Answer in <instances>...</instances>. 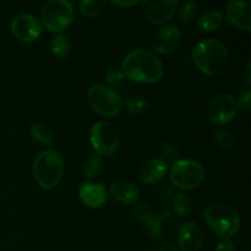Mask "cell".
Segmentation results:
<instances>
[{"mask_svg":"<svg viewBox=\"0 0 251 251\" xmlns=\"http://www.w3.org/2000/svg\"><path fill=\"white\" fill-rule=\"evenodd\" d=\"M32 171L41 188L46 190L54 189L60 183L64 173L63 157L54 150L41 152L34 158Z\"/></svg>","mask_w":251,"mask_h":251,"instance_id":"obj_4","label":"cell"},{"mask_svg":"<svg viewBox=\"0 0 251 251\" xmlns=\"http://www.w3.org/2000/svg\"><path fill=\"white\" fill-rule=\"evenodd\" d=\"M124 74L120 69L110 68L109 70L105 73V82L109 86H119L122 85L124 81Z\"/></svg>","mask_w":251,"mask_h":251,"instance_id":"obj_28","label":"cell"},{"mask_svg":"<svg viewBox=\"0 0 251 251\" xmlns=\"http://www.w3.org/2000/svg\"><path fill=\"white\" fill-rule=\"evenodd\" d=\"M203 218L211 229L220 238L228 240L240 229V216L238 211L227 203H211L203 211Z\"/></svg>","mask_w":251,"mask_h":251,"instance_id":"obj_3","label":"cell"},{"mask_svg":"<svg viewBox=\"0 0 251 251\" xmlns=\"http://www.w3.org/2000/svg\"><path fill=\"white\" fill-rule=\"evenodd\" d=\"M90 141L98 156H110L119 147L120 135L114 124L102 120L96 123L91 129Z\"/></svg>","mask_w":251,"mask_h":251,"instance_id":"obj_8","label":"cell"},{"mask_svg":"<svg viewBox=\"0 0 251 251\" xmlns=\"http://www.w3.org/2000/svg\"><path fill=\"white\" fill-rule=\"evenodd\" d=\"M225 22V15L222 11L217 9L207 10L202 12L198 19V28L202 32H213L220 28Z\"/></svg>","mask_w":251,"mask_h":251,"instance_id":"obj_18","label":"cell"},{"mask_svg":"<svg viewBox=\"0 0 251 251\" xmlns=\"http://www.w3.org/2000/svg\"><path fill=\"white\" fill-rule=\"evenodd\" d=\"M173 210L180 218H186L191 211V201L184 193H179L173 199Z\"/></svg>","mask_w":251,"mask_h":251,"instance_id":"obj_24","label":"cell"},{"mask_svg":"<svg viewBox=\"0 0 251 251\" xmlns=\"http://www.w3.org/2000/svg\"><path fill=\"white\" fill-rule=\"evenodd\" d=\"M250 71H251V63L247 64L245 66V81H247L248 86H251V76H250Z\"/></svg>","mask_w":251,"mask_h":251,"instance_id":"obj_33","label":"cell"},{"mask_svg":"<svg viewBox=\"0 0 251 251\" xmlns=\"http://www.w3.org/2000/svg\"><path fill=\"white\" fill-rule=\"evenodd\" d=\"M198 7L199 5L196 1L184 2V4L180 6V9H179L178 21L183 25L189 24V22L195 17L196 11H198Z\"/></svg>","mask_w":251,"mask_h":251,"instance_id":"obj_26","label":"cell"},{"mask_svg":"<svg viewBox=\"0 0 251 251\" xmlns=\"http://www.w3.org/2000/svg\"><path fill=\"white\" fill-rule=\"evenodd\" d=\"M10 27L15 38L25 43L37 41L42 34V24L32 14L17 15L11 21Z\"/></svg>","mask_w":251,"mask_h":251,"instance_id":"obj_10","label":"cell"},{"mask_svg":"<svg viewBox=\"0 0 251 251\" xmlns=\"http://www.w3.org/2000/svg\"><path fill=\"white\" fill-rule=\"evenodd\" d=\"M203 244V232L195 222H186L178 230L179 251H200Z\"/></svg>","mask_w":251,"mask_h":251,"instance_id":"obj_13","label":"cell"},{"mask_svg":"<svg viewBox=\"0 0 251 251\" xmlns=\"http://www.w3.org/2000/svg\"><path fill=\"white\" fill-rule=\"evenodd\" d=\"M237 100L228 93L217 95L208 104V117L216 125H227L235 119L238 114Z\"/></svg>","mask_w":251,"mask_h":251,"instance_id":"obj_9","label":"cell"},{"mask_svg":"<svg viewBox=\"0 0 251 251\" xmlns=\"http://www.w3.org/2000/svg\"><path fill=\"white\" fill-rule=\"evenodd\" d=\"M213 251H235V244L232 240H223L217 244Z\"/></svg>","mask_w":251,"mask_h":251,"instance_id":"obj_31","label":"cell"},{"mask_svg":"<svg viewBox=\"0 0 251 251\" xmlns=\"http://www.w3.org/2000/svg\"><path fill=\"white\" fill-rule=\"evenodd\" d=\"M113 5H117V6H122V7H130V6H135V5L139 4L137 0H131V1H110Z\"/></svg>","mask_w":251,"mask_h":251,"instance_id":"obj_32","label":"cell"},{"mask_svg":"<svg viewBox=\"0 0 251 251\" xmlns=\"http://www.w3.org/2000/svg\"><path fill=\"white\" fill-rule=\"evenodd\" d=\"M125 77L137 83L158 82L164 75V65L153 50L136 48L123 60L122 69Z\"/></svg>","mask_w":251,"mask_h":251,"instance_id":"obj_1","label":"cell"},{"mask_svg":"<svg viewBox=\"0 0 251 251\" xmlns=\"http://www.w3.org/2000/svg\"><path fill=\"white\" fill-rule=\"evenodd\" d=\"M168 172V164L163 158H151L142 164L140 169V179L144 184L153 185L164 179Z\"/></svg>","mask_w":251,"mask_h":251,"instance_id":"obj_15","label":"cell"},{"mask_svg":"<svg viewBox=\"0 0 251 251\" xmlns=\"http://www.w3.org/2000/svg\"><path fill=\"white\" fill-rule=\"evenodd\" d=\"M50 50L56 58L65 59L68 58L71 50V42L65 34H55L50 42Z\"/></svg>","mask_w":251,"mask_h":251,"instance_id":"obj_21","label":"cell"},{"mask_svg":"<svg viewBox=\"0 0 251 251\" xmlns=\"http://www.w3.org/2000/svg\"><path fill=\"white\" fill-rule=\"evenodd\" d=\"M181 42V31L176 25H166L157 31L152 41V48L157 55H169Z\"/></svg>","mask_w":251,"mask_h":251,"instance_id":"obj_12","label":"cell"},{"mask_svg":"<svg viewBox=\"0 0 251 251\" xmlns=\"http://www.w3.org/2000/svg\"><path fill=\"white\" fill-rule=\"evenodd\" d=\"M132 213H134V217L136 218L137 222L144 227L151 228L154 222V218H156V216L153 215V211L146 203H140V205L135 206Z\"/></svg>","mask_w":251,"mask_h":251,"instance_id":"obj_23","label":"cell"},{"mask_svg":"<svg viewBox=\"0 0 251 251\" xmlns=\"http://www.w3.org/2000/svg\"><path fill=\"white\" fill-rule=\"evenodd\" d=\"M159 251H179V250L174 247H164V248H162Z\"/></svg>","mask_w":251,"mask_h":251,"instance_id":"obj_34","label":"cell"},{"mask_svg":"<svg viewBox=\"0 0 251 251\" xmlns=\"http://www.w3.org/2000/svg\"><path fill=\"white\" fill-rule=\"evenodd\" d=\"M227 19L229 24L244 32L251 31L250 1H229L227 4Z\"/></svg>","mask_w":251,"mask_h":251,"instance_id":"obj_14","label":"cell"},{"mask_svg":"<svg viewBox=\"0 0 251 251\" xmlns=\"http://www.w3.org/2000/svg\"><path fill=\"white\" fill-rule=\"evenodd\" d=\"M29 130H31L32 137H33L36 141H38L39 144L46 145V146H51V145L54 144L53 132L49 129L48 125H46L44 123H32Z\"/></svg>","mask_w":251,"mask_h":251,"instance_id":"obj_19","label":"cell"},{"mask_svg":"<svg viewBox=\"0 0 251 251\" xmlns=\"http://www.w3.org/2000/svg\"><path fill=\"white\" fill-rule=\"evenodd\" d=\"M113 198L124 205H134L139 200V190L132 183L126 180H118L110 186Z\"/></svg>","mask_w":251,"mask_h":251,"instance_id":"obj_17","label":"cell"},{"mask_svg":"<svg viewBox=\"0 0 251 251\" xmlns=\"http://www.w3.org/2000/svg\"><path fill=\"white\" fill-rule=\"evenodd\" d=\"M191 56L194 64L201 73L210 77H220L227 68L229 53L222 42L207 38L194 47Z\"/></svg>","mask_w":251,"mask_h":251,"instance_id":"obj_2","label":"cell"},{"mask_svg":"<svg viewBox=\"0 0 251 251\" xmlns=\"http://www.w3.org/2000/svg\"><path fill=\"white\" fill-rule=\"evenodd\" d=\"M42 24L51 33L60 34L75 20V10L68 0H49L42 7Z\"/></svg>","mask_w":251,"mask_h":251,"instance_id":"obj_5","label":"cell"},{"mask_svg":"<svg viewBox=\"0 0 251 251\" xmlns=\"http://www.w3.org/2000/svg\"><path fill=\"white\" fill-rule=\"evenodd\" d=\"M123 105L130 114H140V113L146 109L147 103L144 98L136 96V97H129L123 100Z\"/></svg>","mask_w":251,"mask_h":251,"instance_id":"obj_27","label":"cell"},{"mask_svg":"<svg viewBox=\"0 0 251 251\" xmlns=\"http://www.w3.org/2000/svg\"><path fill=\"white\" fill-rule=\"evenodd\" d=\"M103 169V158L98 154H93V156L88 157L85 161L82 167L83 176L87 179H95L100 174Z\"/></svg>","mask_w":251,"mask_h":251,"instance_id":"obj_22","label":"cell"},{"mask_svg":"<svg viewBox=\"0 0 251 251\" xmlns=\"http://www.w3.org/2000/svg\"><path fill=\"white\" fill-rule=\"evenodd\" d=\"M213 136H215L216 142L222 150H230L234 145V137L232 132L223 127H216L213 130Z\"/></svg>","mask_w":251,"mask_h":251,"instance_id":"obj_25","label":"cell"},{"mask_svg":"<svg viewBox=\"0 0 251 251\" xmlns=\"http://www.w3.org/2000/svg\"><path fill=\"white\" fill-rule=\"evenodd\" d=\"M202 164L193 159H178L173 162L169 171V178L174 186L183 190H191L200 186L205 180Z\"/></svg>","mask_w":251,"mask_h":251,"instance_id":"obj_6","label":"cell"},{"mask_svg":"<svg viewBox=\"0 0 251 251\" xmlns=\"http://www.w3.org/2000/svg\"><path fill=\"white\" fill-rule=\"evenodd\" d=\"M161 151H162V154H163V157L167 159V161H172V162L178 161L179 150H178V147L174 146V145L163 144L162 145Z\"/></svg>","mask_w":251,"mask_h":251,"instance_id":"obj_29","label":"cell"},{"mask_svg":"<svg viewBox=\"0 0 251 251\" xmlns=\"http://www.w3.org/2000/svg\"><path fill=\"white\" fill-rule=\"evenodd\" d=\"M179 1L176 0H163V1H152L144 0L141 2V10L144 16L149 22L153 25H163L174 16L178 10Z\"/></svg>","mask_w":251,"mask_h":251,"instance_id":"obj_11","label":"cell"},{"mask_svg":"<svg viewBox=\"0 0 251 251\" xmlns=\"http://www.w3.org/2000/svg\"><path fill=\"white\" fill-rule=\"evenodd\" d=\"M87 100L91 108L104 118L115 117L123 108V100L117 91L104 85L91 86L87 91Z\"/></svg>","mask_w":251,"mask_h":251,"instance_id":"obj_7","label":"cell"},{"mask_svg":"<svg viewBox=\"0 0 251 251\" xmlns=\"http://www.w3.org/2000/svg\"><path fill=\"white\" fill-rule=\"evenodd\" d=\"M80 200L90 208H98L107 202V189L100 183H85L78 189Z\"/></svg>","mask_w":251,"mask_h":251,"instance_id":"obj_16","label":"cell"},{"mask_svg":"<svg viewBox=\"0 0 251 251\" xmlns=\"http://www.w3.org/2000/svg\"><path fill=\"white\" fill-rule=\"evenodd\" d=\"M105 0H82L78 4V11L87 19H93L102 14L105 9Z\"/></svg>","mask_w":251,"mask_h":251,"instance_id":"obj_20","label":"cell"},{"mask_svg":"<svg viewBox=\"0 0 251 251\" xmlns=\"http://www.w3.org/2000/svg\"><path fill=\"white\" fill-rule=\"evenodd\" d=\"M238 109L243 110V112H249L250 105H251V93L250 91H245L244 93H242V96L239 97L237 102Z\"/></svg>","mask_w":251,"mask_h":251,"instance_id":"obj_30","label":"cell"}]
</instances>
